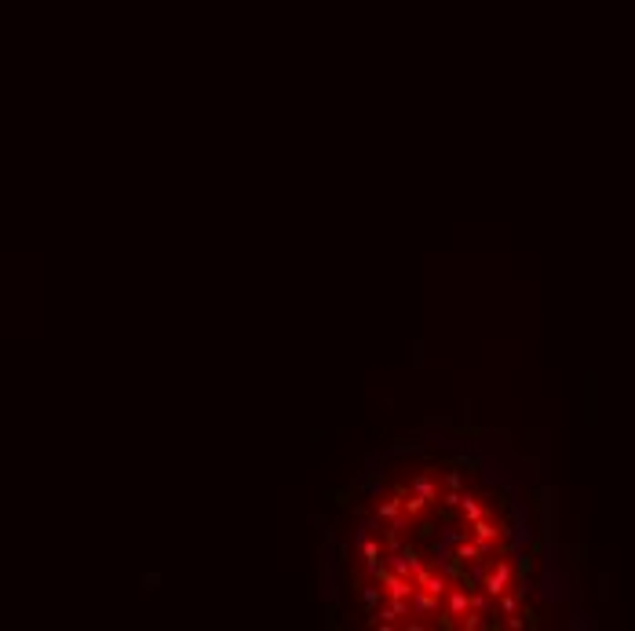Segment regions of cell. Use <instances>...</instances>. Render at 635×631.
<instances>
[{"label":"cell","instance_id":"6da1fadb","mask_svg":"<svg viewBox=\"0 0 635 631\" xmlns=\"http://www.w3.org/2000/svg\"><path fill=\"white\" fill-rule=\"evenodd\" d=\"M387 595H391V599H409L413 595V584L406 581V576L395 573V576H387Z\"/></svg>","mask_w":635,"mask_h":631},{"label":"cell","instance_id":"7a4b0ae2","mask_svg":"<svg viewBox=\"0 0 635 631\" xmlns=\"http://www.w3.org/2000/svg\"><path fill=\"white\" fill-rule=\"evenodd\" d=\"M361 559H366L369 570H377V565H380V544H372V540L366 544V540H361Z\"/></svg>","mask_w":635,"mask_h":631},{"label":"cell","instance_id":"3957f363","mask_svg":"<svg viewBox=\"0 0 635 631\" xmlns=\"http://www.w3.org/2000/svg\"><path fill=\"white\" fill-rule=\"evenodd\" d=\"M435 610H438V606H435L431 595H424V591L417 595V591H413V613H435Z\"/></svg>","mask_w":635,"mask_h":631},{"label":"cell","instance_id":"277c9868","mask_svg":"<svg viewBox=\"0 0 635 631\" xmlns=\"http://www.w3.org/2000/svg\"><path fill=\"white\" fill-rule=\"evenodd\" d=\"M413 493H417V496H424L427 504H431V500L438 496V493H435V485L427 482V478H417V482H413Z\"/></svg>","mask_w":635,"mask_h":631},{"label":"cell","instance_id":"5b68a950","mask_svg":"<svg viewBox=\"0 0 635 631\" xmlns=\"http://www.w3.org/2000/svg\"><path fill=\"white\" fill-rule=\"evenodd\" d=\"M449 610L464 613V610H468V595H464V591H453V595H449Z\"/></svg>","mask_w":635,"mask_h":631},{"label":"cell","instance_id":"8992f818","mask_svg":"<svg viewBox=\"0 0 635 631\" xmlns=\"http://www.w3.org/2000/svg\"><path fill=\"white\" fill-rule=\"evenodd\" d=\"M398 511H401L398 500H383V504H380V518H395Z\"/></svg>","mask_w":635,"mask_h":631},{"label":"cell","instance_id":"52a82bcc","mask_svg":"<svg viewBox=\"0 0 635 631\" xmlns=\"http://www.w3.org/2000/svg\"><path fill=\"white\" fill-rule=\"evenodd\" d=\"M424 504H427L424 496H409V500H406V511H409V514H420V511H424Z\"/></svg>","mask_w":635,"mask_h":631},{"label":"cell","instance_id":"ba28073f","mask_svg":"<svg viewBox=\"0 0 635 631\" xmlns=\"http://www.w3.org/2000/svg\"><path fill=\"white\" fill-rule=\"evenodd\" d=\"M377 599H380V595H377L372 588H366V591H361V602H366V606H377Z\"/></svg>","mask_w":635,"mask_h":631}]
</instances>
